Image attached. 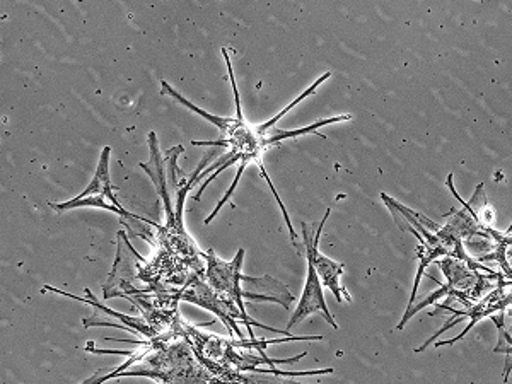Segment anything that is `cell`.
Listing matches in <instances>:
<instances>
[{
	"label": "cell",
	"instance_id": "1",
	"mask_svg": "<svg viewBox=\"0 0 512 384\" xmlns=\"http://www.w3.org/2000/svg\"><path fill=\"white\" fill-rule=\"evenodd\" d=\"M222 55H224V60H226L227 70H229V79H231V84H233L234 101H236V117L229 118L210 115L207 111L200 110L198 106L190 103L188 99L183 98L176 89L171 88V84H168L166 81L161 82V86H163L161 94L175 99L180 105L185 106L188 110H192L193 113H197V115L205 118L207 122L216 125V127L221 130V140H214V142H197V140H193V146H222L229 149L227 156H224L221 161L212 164L210 168L205 169L202 175L198 176L197 181L204 180L205 176H209V180H205L204 185L198 188V193L193 198L200 200L207 185H209L210 181L216 180L217 176L221 175L222 169L231 168L233 164H238V173H236L233 185L227 190L226 195L221 198V202L217 204L216 210L205 219V224H210V222L216 219L217 214L221 212L224 204L229 202L231 197H233L234 190L238 187L239 180H241V176L245 173V169L248 168L250 164H256V166L260 168V171H262L263 178L267 180L268 187H270V190L274 193L275 200H277V204H279L280 210H282V214H284L287 227H289V233H291L292 243H296L297 234L294 233L291 217L287 214L286 205L282 202V198H280L279 193L275 190L274 183H272L270 176H268L267 169L263 166V154L267 152L268 147L277 146L282 140L297 139V137H303V135L306 134H318V128L332 125V123L349 122V120H352V115H337V117L325 118V120H318V122L313 123V125L297 128V130H280V128L275 127V125L280 122V118L286 117L287 113H289L294 106L299 105L301 101L309 98L311 94H315L316 89L320 88L321 84H323L326 79L332 77V72H325L323 76L318 77V79L311 84V88L306 89L299 98L292 101L291 105H287L284 110L280 111L279 115H275L272 120H268V122L262 123V125H251V123L246 122L245 117H243L241 101H239L238 86H236V81H234L233 64H231V59H229V53H227L226 48H222Z\"/></svg>",
	"mask_w": 512,
	"mask_h": 384
},
{
	"label": "cell",
	"instance_id": "2",
	"mask_svg": "<svg viewBox=\"0 0 512 384\" xmlns=\"http://www.w3.org/2000/svg\"><path fill=\"white\" fill-rule=\"evenodd\" d=\"M381 200L393 214L396 226L400 227L403 233L414 234L415 238L420 241V246L417 248L419 268H417V275H415L414 287H412L407 311L414 308L420 282H422V277H424L431 263L439 262L443 258H458L461 262H466L472 267H485L483 263L475 262L473 258L468 256L461 239L456 238L448 227L436 224V222H432L431 219H427L419 212L408 209L395 198L388 197L386 193H381Z\"/></svg>",
	"mask_w": 512,
	"mask_h": 384
},
{
	"label": "cell",
	"instance_id": "3",
	"mask_svg": "<svg viewBox=\"0 0 512 384\" xmlns=\"http://www.w3.org/2000/svg\"><path fill=\"white\" fill-rule=\"evenodd\" d=\"M439 268L443 270L446 277V284L439 287L436 292H432L425 297L422 303H415L414 308L405 311L402 321L396 326V330H403L407 326L408 321L412 320L419 311L436 304L441 299H446V303L451 301H460L461 304L477 303L480 301L485 292L492 291L502 279L504 275L494 272L489 267H472L466 262H461L458 258H443L437 262Z\"/></svg>",
	"mask_w": 512,
	"mask_h": 384
},
{
	"label": "cell",
	"instance_id": "4",
	"mask_svg": "<svg viewBox=\"0 0 512 384\" xmlns=\"http://www.w3.org/2000/svg\"><path fill=\"white\" fill-rule=\"evenodd\" d=\"M512 306V284L509 280L504 277V279L497 284V286L489 292V294H485V296L477 301V303L468 304L465 306L463 311H458V309L448 308V306H439V309H444V311H449L451 315L456 316L453 320L446 323V325L439 330V332L434 333L431 338H427L424 344L420 345L415 349L417 354H422L424 350L429 349L431 344L436 342L437 338L441 337L444 332H448L449 328H453L458 321L468 320V325H466L465 330L460 333V335H456V337L451 338V340H443V342H439L436 344L437 349L439 347H444V345H453L456 342H460L463 338L468 335V333L472 332L473 326L478 325L480 321L485 320V318H497L495 315H506L507 309Z\"/></svg>",
	"mask_w": 512,
	"mask_h": 384
},
{
	"label": "cell",
	"instance_id": "5",
	"mask_svg": "<svg viewBox=\"0 0 512 384\" xmlns=\"http://www.w3.org/2000/svg\"><path fill=\"white\" fill-rule=\"evenodd\" d=\"M202 258L207 260V274H205V280L219 296L226 301L231 308L236 309L238 313L243 315L245 318V325L250 332V337L255 338L251 325L260 326L270 332L279 333L280 330L270 328V326H263L258 321H253L248 318L246 313L245 303H243V294L245 291H241L239 287V280H243L245 275H241V265H243V258H245V250H239L238 255L234 256L233 262H224L221 258H217L216 253L210 250L209 253H204Z\"/></svg>",
	"mask_w": 512,
	"mask_h": 384
},
{
	"label": "cell",
	"instance_id": "6",
	"mask_svg": "<svg viewBox=\"0 0 512 384\" xmlns=\"http://www.w3.org/2000/svg\"><path fill=\"white\" fill-rule=\"evenodd\" d=\"M330 214H332V209L326 210L325 217L321 219V224L318 227V233H316L315 238H313V226H308L306 222H303L304 246H306V253L313 256V260H315L316 272L320 275L323 286L333 292V296L337 297L338 303H352L349 291L342 284L344 263L335 262V260L328 258V256L323 255L318 250L321 234H323V226H325L326 219L330 217Z\"/></svg>",
	"mask_w": 512,
	"mask_h": 384
},
{
	"label": "cell",
	"instance_id": "7",
	"mask_svg": "<svg viewBox=\"0 0 512 384\" xmlns=\"http://www.w3.org/2000/svg\"><path fill=\"white\" fill-rule=\"evenodd\" d=\"M43 291L55 292V294H60V296L70 297V299H76V301H81V303L93 304L94 308L98 309V311H103L105 315L113 316V318H117V320H122L125 325H127L128 330H132V332H137L142 335V337L147 338H156L161 335V330L156 328V326L151 325V323H147L144 320H137V318H130V316L120 315L117 311H113V309L105 308L103 304H99L96 299H94L93 294L89 292V289H84L86 294H88V299H81V297H76L74 294H69V292L60 291V289H55L52 286L43 287Z\"/></svg>",
	"mask_w": 512,
	"mask_h": 384
},
{
	"label": "cell",
	"instance_id": "8",
	"mask_svg": "<svg viewBox=\"0 0 512 384\" xmlns=\"http://www.w3.org/2000/svg\"><path fill=\"white\" fill-rule=\"evenodd\" d=\"M110 147H105L101 151V158H99L98 169L94 173L93 181L84 192L79 195V198L93 197V195H103V197L110 198L111 204L123 209L122 205L118 204L117 197L113 195V190H118L110 180Z\"/></svg>",
	"mask_w": 512,
	"mask_h": 384
},
{
	"label": "cell",
	"instance_id": "9",
	"mask_svg": "<svg viewBox=\"0 0 512 384\" xmlns=\"http://www.w3.org/2000/svg\"><path fill=\"white\" fill-rule=\"evenodd\" d=\"M106 197L103 195H93V197H84V198H72L69 202H64V204H48L52 207L53 210H57V212H67V210L79 209V207H98V209L111 210V212H115L118 216L125 217V219H132L135 222H146V224H151V226L159 227L158 224H154L152 221H147V219H142V217L134 216V214H130L125 209H118L115 205L106 204Z\"/></svg>",
	"mask_w": 512,
	"mask_h": 384
},
{
	"label": "cell",
	"instance_id": "10",
	"mask_svg": "<svg viewBox=\"0 0 512 384\" xmlns=\"http://www.w3.org/2000/svg\"><path fill=\"white\" fill-rule=\"evenodd\" d=\"M494 262L499 263L501 274L512 284V226L509 231L495 229Z\"/></svg>",
	"mask_w": 512,
	"mask_h": 384
},
{
	"label": "cell",
	"instance_id": "11",
	"mask_svg": "<svg viewBox=\"0 0 512 384\" xmlns=\"http://www.w3.org/2000/svg\"><path fill=\"white\" fill-rule=\"evenodd\" d=\"M497 328H499V345L495 347V354H504L506 355V366H504V383H507V378H509V373L512 371V337L511 333L507 332L506 326L504 323H495Z\"/></svg>",
	"mask_w": 512,
	"mask_h": 384
}]
</instances>
